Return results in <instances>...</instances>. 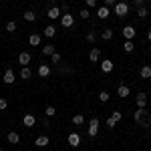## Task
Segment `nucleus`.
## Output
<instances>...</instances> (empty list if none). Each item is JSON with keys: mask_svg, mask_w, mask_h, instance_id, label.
Returning <instances> with one entry per match:
<instances>
[{"mask_svg": "<svg viewBox=\"0 0 151 151\" xmlns=\"http://www.w3.org/2000/svg\"><path fill=\"white\" fill-rule=\"evenodd\" d=\"M133 119H135V123L141 125V127H149L151 125V115L147 113V109H137Z\"/></svg>", "mask_w": 151, "mask_h": 151, "instance_id": "f257e3e1", "label": "nucleus"}, {"mask_svg": "<svg viewBox=\"0 0 151 151\" xmlns=\"http://www.w3.org/2000/svg\"><path fill=\"white\" fill-rule=\"evenodd\" d=\"M113 12H115L119 18H125L127 12H129V4H127V2H117L115 6H113Z\"/></svg>", "mask_w": 151, "mask_h": 151, "instance_id": "f03ea898", "label": "nucleus"}, {"mask_svg": "<svg viewBox=\"0 0 151 151\" xmlns=\"http://www.w3.org/2000/svg\"><path fill=\"white\" fill-rule=\"evenodd\" d=\"M123 36H125V40H133L135 38V35H137V28L135 26H131V24H127V26H123Z\"/></svg>", "mask_w": 151, "mask_h": 151, "instance_id": "7ed1b4c3", "label": "nucleus"}, {"mask_svg": "<svg viewBox=\"0 0 151 151\" xmlns=\"http://www.w3.org/2000/svg\"><path fill=\"white\" fill-rule=\"evenodd\" d=\"M99 119L97 117H93L91 121H89V137H97V133H99Z\"/></svg>", "mask_w": 151, "mask_h": 151, "instance_id": "20e7f679", "label": "nucleus"}, {"mask_svg": "<svg viewBox=\"0 0 151 151\" xmlns=\"http://www.w3.org/2000/svg\"><path fill=\"white\" fill-rule=\"evenodd\" d=\"M60 24H63L65 28H70V26L75 24V16H73L70 12H67V14H60Z\"/></svg>", "mask_w": 151, "mask_h": 151, "instance_id": "39448f33", "label": "nucleus"}, {"mask_svg": "<svg viewBox=\"0 0 151 151\" xmlns=\"http://www.w3.org/2000/svg\"><path fill=\"white\" fill-rule=\"evenodd\" d=\"M22 125L24 127H35L36 125V117L32 115V113H26V115L22 117Z\"/></svg>", "mask_w": 151, "mask_h": 151, "instance_id": "423d86ee", "label": "nucleus"}, {"mask_svg": "<svg viewBox=\"0 0 151 151\" xmlns=\"http://www.w3.org/2000/svg\"><path fill=\"white\" fill-rule=\"evenodd\" d=\"M67 141H69L70 147H79V145H81V135H79V133H70L69 137H67Z\"/></svg>", "mask_w": 151, "mask_h": 151, "instance_id": "0eeeda50", "label": "nucleus"}, {"mask_svg": "<svg viewBox=\"0 0 151 151\" xmlns=\"http://www.w3.org/2000/svg\"><path fill=\"white\" fill-rule=\"evenodd\" d=\"M47 16L50 18V20H57V18H60V8L58 6H50L47 12Z\"/></svg>", "mask_w": 151, "mask_h": 151, "instance_id": "6e6552de", "label": "nucleus"}, {"mask_svg": "<svg viewBox=\"0 0 151 151\" xmlns=\"http://www.w3.org/2000/svg\"><path fill=\"white\" fill-rule=\"evenodd\" d=\"M30 60H32V55H30V52H20V55H18V63H20L22 67H28Z\"/></svg>", "mask_w": 151, "mask_h": 151, "instance_id": "1a4fd4ad", "label": "nucleus"}, {"mask_svg": "<svg viewBox=\"0 0 151 151\" xmlns=\"http://www.w3.org/2000/svg\"><path fill=\"white\" fill-rule=\"evenodd\" d=\"M2 79H4L6 85H12V83L16 81V75H14V70H12V69H6V73H4V77H2Z\"/></svg>", "mask_w": 151, "mask_h": 151, "instance_id": "9d476101", "label": "nucleus"}, {"mask_svg": "<svg viewBox=\"0 0 151 151\" xmlns=\"http://www.w3.org/2000/svg\"><path fill=\"white\" fill-rule=\"evenodd\" d=\"M135 103H137V107H139V109H145V105H147V95H145V93H137Z\"/></svg>", "mask_w": 151, "mask_h": 151, "instance_id": "9b49d317", "label": "nucleus"}, {"mask_svg": "<svg viewBox=\"0 0 151 151\" xmlns=\"http://www.w3.org/2000/svg\"><path fill=\"white\" fill-rule=\"evenodd\" d=\"M6 141L12 143V145H16V143H20V135H18L16 131H10V133L6 135Z\"/></svg>", "mask_w": 151, "mask_h": 151, "instance_id": "f8f14e48", "label": "nucleus"}, {"mask_svg": "<svg viewBox=\"0 0 151 151\" xmlns=\"http://www.w3.org/2000/svg\"><path fill=\"white\" fill-rule=\"evenodd\" d=\"M139 77H141V79H145V81H147V79H151V67H149V65H143V67H141Z\"/></svg>", "mask_w": 151, "mask_h": 151, "instance_id": "ddd939ff", "label": "nucleus"}, {"mask_svg": "<svg viewBox=\"0 0 151 151\" xmlns=\"http://www.w3.org/2000/svg\"><path fill=\"white\" fill-rule=\"evenodd\" d=\"M129 93H131V91H129V87H127V85H119V89H117V95H119L121 99H127Z\"/></svg>", "mask_w": 151, "mask_h": 151, "instance_id": "4468645a", "label": "nucleus"}, {"mask_svg": "<svg viewBox=\"0 0 151 151\" xmlns=\"http://www.w3.org/2000/svg\"><path fill=\"white\" fill-rule=\"evenodd\" d=\"M35 145L36 147H47L48 145V137L47 135H38V137L35 139Z\"/></svg>", "mask_w": 151, "mask_h": 151, "instance_id": "2eb2a0df", "label": "nucleus"}, {"mask_svg": "<svg viewBox=\"0 0 151 151\" xmlns=\"http://www.w3.org/2000/svg\"><path fill=\"white\" fill-rule=\"evenodd\" d=\"M99 58H101V50H99V48H91V52H89V60H91V63H97Z\"/></svg>", "mask_w": 151, "mask_h": 151, "instance_id": "dca6fc26", "label": "nucleus"}, {"mask_svg": "<svg viewBox=\"0 0 151 151\" xmlns=\"http://www.w3.org/2000/svg\"><path fill=\"white\" fill-rule=\"evenodd\" d=\"M109 14H111V8H107V6H101V8L97 10V16H99L101 20H105V18H107Z\"/></svg>", "mask_w": 151, "mask_h": 151, "instance_id": "f3484780", "label": "nucleus"}, {"mask_svg": "<svg viewBox=\"0 0 151 151\" xmlns=\"http://www.w3.org/2000/svg\"><path fill=\"white\" fill-rule=\"evenodd\" d=\"M42 35L47 36V38H52V36L57 35V28H55V26H52V24H48L47 28H45V30H42Z\"/></svg>", "mask_w": 151, "mask_h": 151, "instance_id": "a211bd4d", "label": "nucleus"}, {"mask_svg": "<svg viewBox=\"0 0 151 151\" xmlns=\"http://www.w3.org/2000/svg\"><path fill=\"white\" fill-rule=\"evenodd\" d=\"M101 70L103 73H111L113 70V60H101Z\"/></svg>", "mask_w": 151, "mask_h": 151, "instance_id": "6ab92c4d", "label": "nucleus"}, {"mask_svg": "<svg viewBox=\"0 0 151 151\" xmlns=\"http://www.w3.org/2000/svg\"><path fill=\"white\" fill-rule=\"evenodd\" d=\"M38 77H50V69H48V65H40L38 67Z\"/></svg>", "mask_w": 151, "mask_h": 151, "instance_id": "aec40b11", "label": "nucleus"}, {"mask_svg": "<svg viewBox=\"0 0 151 151\" xmlns=\"http://www.w3.org/2000/svg\"><path fill=\"white\" fill-rule=\"evenodd\" d=\"M30 77H32V70L28 69V67H22V70H20V79H22V81H28Z\"/></svg>", "mask_w": 151, "mask_h": 151, "instance_id": "412c9836", "label": "nucleus"}, {"mask_svg": "<svg viewBox=\"0 0 151 151\" xmlns=\"http://www.w3.org/2000/svg\"><path fill=\"white\" fill-rule=\"evenodd\" d=\"M28 45L38 47V45H40V35H30V36H28Z\"/></svg>", "mask_w": 151, "mask_h": 151, "instance_id": "4be33fe9", "label": "nucleus"}, {"mask_svg": "<svg viewBox=\"0 0 151 151\" xmlns=\"http://www.w3.org/2000/svg\"><path fill=\"white\" fill-rule=\"evenodd\" d=\"M52 52H55V45H50V42H48V45L42 47V55H45V57H50Z\"/></svg>", "mask_w": 151, "mask_h": 151, "instance_id": "5701e85b", "label": "nucleus"}, {"mask_svg": "<svg viewBox=\"0 0 151 151\" xmlns=\"http://www.w3.org/2000/svg\"><path fill=\"white\" fill-rule=\"evenodd\" d=\"M22 16H24V20H26V22H35V20H36V14L32 10H26Z\"/></svg>", "mask_w": 151, "mask_h": 151, "instance_id": "b1692460", "label": "nucleus"}, {"mask_svg": "<svg viewBox=\"0 0 151 151\" xmlns=\"http://www.w3.org/2000/svg\"><path fill=\"white\" fill-rule=\"evenodd\" d=\"M133 48H135V42H133V40H125V42H123V50H125V52H133Z\"/></svg>", "mask_w": 151, "mask_h": 151, "instance_id": "393cba45", "label": "nucleus"}, {"mask_svg": "<svg viewBox=\"0 0 151 151\" xmlns=\"http://www.w3.org/2000/svg\"><path fill=\"white\" fill-rule=\"evenodd\" d=\"M16 28H18V26H16V22H14V20H8V22H6V26H4V30H6V32H14Z\"/></svg>", "mask_w": 151, "mask_h": 151, "instance_id": "a878e982", "label": "nucleus"}, {"mask_svg": "<svg viewBox=\"0 0 151 151\" xmlns=\"http://www.w3.org/2000/svg\"><path fill=\"white\" fill-rule=\"evenodd\" d=\"M101 38H103V40H111V38H113V28H105Z\"/></svg>", "mask_w": 151, "mask_h": 151, "instance_id": "bb28decb", "label": "nucleus"}, {"mask_svg": "<svg viewBox=\"0 0 151 151\" xmlns=\"http://www.w3.org/2000/svg\"><path fill=\"white\" fill-rule=\"evenodd\" d=\"M70 73H73L70 67H67V65H65V67H63V65H58V75H70Z\"/></svg>", "mask_w": 151, "mask_h": 151, "instance_id": "cd10ccee", "label": "nucleus"}, {"mask_svg": "<svg viewBox=\"0 0 151 151\" xmlns=\"http://www.w3.org/2000/svg\"><path fill=\"white\" fill-rule=\"evenodd\" d=\"M60 60H63V57H60L57 50H55V52L50 55V63H55V65H60Z\"/></svg>", "mask_w": 151, "mask_h": 151, "instance_id": "c85d7f7f", "label": "nucleus"}, {"mask_svg": "<svg viewBox=\"0 0 151 151\" xmlns=\"http://www.w3.org/2000/svg\"><path fill=\"white\" fill-rule=\"evenodd\" d=\"M147 14H149V12H147L145 6H139V8H137V16H139V18H147Z\"/></svg>", "mask_w": 151, "mask_h": 151, "instance_id": "c756f323", "label": "nucleus"}, {"mask_svg": "<svg viewBox=\"0 0 151 151\" xmlns=\"http://www.w3.org/2000/svg\"><path fill=\"white\" fill-rule=\"evenodd\" d=\"M45 113H47V117H55V115H57V109H55L52 105H48L47 109H45Z\"/></svg>", "mask_w": 151, "mask_h": 151, "instance_id": "7c9ffc66", "label": "nucleus"}, {"mask_svg": "<svg viewBox=\"0 0 151 151\" xmlns=\"http://www.w3.org/2000/svg\"><path fill=\"white\" fill-rule=\"evenodd\" d=\"M73 123H75V125H83V123H85V117H83L81 113L75 115V117H73Z\"/></svg>", "mask_w": 151, "mask_h": 151, "instance_id": "2f4dec72", "label": "nucleus"}, {"mask_svg": "<svg viewBox=\"0 0 151 151\" xmlns=\"http://www.w3.org/2000/svg\"><path fill=\"white\" fill-rule=\"evenodd\" d=\"M95 40H97V32L95 30H89L87 32V42H95Z\"/></svg>", "mask_w": 151, "mask_h": 151, "instance_id": "473e14b6", "label": "nucleus"}, {"mask_svg": "<svg viewBox=\"0 0 151 151\" xmlns=\"http://www.w3.org/2000/svg\"><path fill=\"white\" fill-rule=\"evenodd\" d=\"M99 101H101V103H107V101H109V93H107V91H101V93H99Z\"/></svg>", "mask_w": 151, "mask_h": 151, "instance_id": "72a5a7b5", "label": "nucleus"}, {"mask_svg": "<svg viewBox=\"0 0 151 151\" xmlns=\"http://www.w3.org/2000/svg\"><path fill=\"white\" fill-rule=\"evenodd\" d=\"M111 119H113L115 123H119V121L123 119V115H121V111H113V115H111Z\"/></svg>", "mask_w": 151, "mask_h": 151, "instance_id": "f704fd0d", "label": "nucleus"}, {"mask_svg": "<svg viewBox=\"0 0 151 151\" xmlns=\"http://www.w3.org/2000/svg\"><path fill=\"white\" fill-rule=\"evenodd\" d=\"M58 8H60V12H65V14H67V12L70 10V4H67V2H63V4H60Z\"/></svg>", "mask_w": 151, "mask_h": 151, "instance_id": "c9c22d12", "label": "nucleus"}, {"mask_svg": "<svg viewBox=\"0 0 151 151\" xmlns=\"http://www.w3.org/2000/svg\"><path fill=\"white\" fill-rule=\"evenodd\" d=\"M4 109H8V101L0 97V111H4Z\"/></svg>", "mask_w": 151, "mask_h": 151, "instance_id": "e433bc0d", "label": "nucleus"}, {"mask_svg": "<svg viewBox=\"0 0 151 151\" xmlns=\"http://www.w3.org/2000/svg\"><path fill=\"white\" fill-rule=\"evenodd\" d=\"M115 4H117V0H105V4H103V6L111 8V6H115Z\"/></svg>", "mask_w": 151, "mask_h": 151, "instance_id": "4c0bfd02", "label": "nucleus"}, {"mask_svg": "<svg viewBox=\"0 0 151 151\" xmlns=\"http://www.w3.org/2000/svg\"><path fill=\"white\" fill-rule=\"evenodd\" d=\"M115 125H117V123L113 121V119H111V117H109V119H107V127H109V129H113Z\"/></svg>", "mask_w": 151, "mask_h": 151, "instance_id": "58836bf2", "label": "nucleus"}, {"mask_svg": "<svg viewBox=\"0 0 151 151\" xmlns=\"http://www.w3.org/2000/svg\"><path fill=\"white\" fill-rule=\"evenodd\" d=\"M145 2H147V0H133V4H135L137 8H139V6H145Z\"/></svg>", "mask_w": 151, "mask_h": 151, "instance_id": "ea45409f", "label": "nucleus"}, {"mask_svg": "<svg viewBox=\"0 0 151 151\" xmlns=\"http://www.w3.org/2000/svg\"><path fill=\"white\" fill-rule=\"evenodd\" d=\"M81 18H83V20H87V18H89V10H87V8L81 10Z\"/></svg>", "mask_w": 151, "mask_h": 151, "instance_id": "a19ab883", "label": "nucleus"}, {"mask_svg": "<svg viewBox=\"0 0 151 151\" xmlns=\"http://www.w3.org/2000/svg\"><path fill=\"white\" fill-rule=\"evenodd\" d=\"M87 2V6H97V0H85Z\"/></svg>", "mask_w": 151, "mask_h": 151, "instance_id": "79ce46f5", "label": "nucleus"}, {"mask_svg": "<svg viewBox=\"0 0 151 151\" xmlns=\"http://www.w3.org/2000/svg\"><path fill=\"white\" fill-rule=\"evenodd\" d=\"M147 38H149V40H151V32H149V35H147Z\"/></svg>", "mask_w": 151, "mask_h": 151, "instance_id": "37998d69", "label": "nucleus"}, {"mask_svg": "<svg viewBox=\"0 0 151 151\" xmlns=\"http://www.w3.org/2000/svg\"><path fill=\"white\" fill-rule=\"evenodd\" d=\"M50 2H57V0H50Z\"/></svg>", "mask_w": 151, "mask_h": 151, "instance_id": "c03bdc74", "label": "nucleus"}, {"mask_svg": "<svg viewBox=\"0 0 151 151\" xmlns=\"http://www.w3.org/2000/svg\"><path fill=\"white\" fill-rule=\"evenodd\" d=\"M0 151H2V147H0Z\"/></svg>", "mask_w": 151, "mask_h": 151, "instance_id": "a18cd8bd", "label": "nucleus"}]
</instances>
